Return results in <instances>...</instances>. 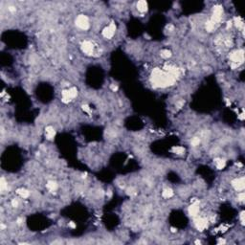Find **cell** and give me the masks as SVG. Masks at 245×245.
I'll return each mask as SVG.
<instances>
[{
  "instance_id": "d6986e66",
  "label": "cell",
  "mask_w": 245,
  "mask_h": 245,
  "mask_svg": "<svg viewBox=\"0 0 245 245\" xmlns=\"http://www.w3.org/2000/svg\"><path fill=\"white\" fill-rule=\"evenodd\" d=\"M235 25H236V27L239 28V27H241V26H243V22H242L239 18H236V19H235Z\"/></svg>"
},
{
  "instance_id": "ac0fdd59",
  "label": "cell",
  "mask_w": 245,
  "mask_h": 245,
  "mask_svg": "<svg viewBox=\"0 0 245 245\" xmlns=\"http://www.w3.org/2000/svg\"><path fill=\"white\" fill-rule=\"evenodd\" d=\"M6 187H7V183H6L5 179L2 177V178H1V190H2V191H4Z\"/></svg>"
},
{
  "instance_id": "8992f818",
  "label": "cell",
  "mask_w": 245,
  "mask_h": 245,
  "mask_svg": "<svg viewBox=\"0 0 245 245\" xmlns=\"http://www.w3.org/2000/svg\"><path fill=\"white\" fill-rule=\"evenodd\" d=\"M195 225H196L197 229H199L200 231H202L203 229H205L207 227V221L203 218H198L195 222Z\"/></svg>"
},
{
  "instance_id": "52a82bcc",
  "label": "cell",
  "mask_w": 245,
  "mask_h": 245,
  "mask_svg": "<svg viewBox=\"0 0 245 245\" xmlns=\"http://www.w3.org/2000/svg\"><path fill=\"white\" fill-rule=\"evenodd\" d=\"M137 9H138L140 12H142V13L147 12V10H148V3H147L146 1H144V0L139 1V2L137 3Z\"/></svg>"
},
{
  "instance_id": "8fae6325",
  "label": "cell",
  "mask_w": 245,
  "mask_h": 245,
  "mask_svg": "<svg viewBox=\"0 0 245 245\" xmlns=\"http://www.w3.org/2000/svg\"><path fill=\"white\" fill-rule=\"evenodd\" d=\"M162 195H163V197H165V198H169V197H171L173 195V192L170 190V189H167V190H165V191L163 192Z\"/></svg>"
},
{
  "instance_id": "5bb4252c",
  "label": "cell",
  "mask_w": 245,
  "mask_h": 245,
  "mask_svg": "<svg viewBox=\"0 0 245 245\" xmlns=\"http://www.w3.org/2000/svg\"><path fill=\"white\" fill-rule=\"evenodd\" d=\"M68 92H69V95H70V97L71 98H75V97L77 96V94H78V91H77V89L75 88V87H72V88H70L69 90H68Z\"/></svg>"
},
{
  "instance_id": "5b68a950",
  "label": "cell",
  "mask_w": 245,
  "mask_h": 245,
  "mask_svg": "<svg viewBox=\"0 0 245 245\" xmlns=\"http://www.w3.org/2000/svg\"><path fill=\"white\" fill-rule=\"evenodd\" d=\"M82 51L87 55H91L93 52V45L89 41H84L82 44Z\"/></svg>"
},
{
  "instance_id": "7a4b0ae2",
  "label": "cell",
  "mask_w": 245,
  "mask_h": 245,
  "mask_svg": "<svg viewBox=\"0 0 245 245\" xmlns=\"http://www.w3.org/2000/svg\"><path fill=\"white\" fill-rule=\"evenodd\" d=\"M230 58L232 60V62H234L235 64L238 65V63H241L244 60V55H243V51L239 50V51H236L232 53V55L230 56Z\"/></svg>"
},
{
  "instance_id": "ffe728a7",
  "label": "cell",
  "mask_w": 245,
  "mask_h": 245,
  "mask_svg": "<svg viewBox=\"0 0 245 245\" xmlns=\"http://www.w3.org/2000/svg\"><path fill=\"white\" fill-rule=\"evenodd\" d=\"M238 198H239L240 201H243V199H244V193H243V192L239 193V194H238Z\"/></svg>"
},
{
  "instance_id": "ba28073f",
  "label": "cell",
  "mask_w": 245,
  "mask_h": 245,
  "mask_svg": "<svg viewBox=\"0 0 245 245\" xmlns=\"http://www.w3.org/2000/svg\"><path fill=\"white\" fill-rule=\"evenodd\" d=\"M198 212H199V207L197 206V205H192V206L189 208V213L192 216H196L197 214H198Z\"/></svg>"
},
{
  "instance_id": "cb8c5ba5",
  "label": "cell",
  "mask_w": 245,
  "mask_h": 245,
  "mask_svg": "<svg viewBox=\"0 0 245 245\" xmlns=\"http://www.w3.org/2000/svg\"><path fill=\"white\" fill-rule=\"evenodd\" d=\"M70 226H71L72 228H75V224H74L73 222H71V223H70Z\"/></svg>"
},
{
  "instance_id": "7402d4cb",
  "label": "cell",
  "mask_w": 245,
  "mask_h": 245,
  "mask_svg": "<svg viewBox=\"0 0 245 245\" xmlns=\"http://www.w3.org/2000/svg\"><path fill=\"white\" fill-rule=\"evenodd\" d=\"M240 219H241L242 223H243V221H244V213H243V212L240 214Z\"/></svg>"
},
{
  "instance_id": "6da1fadb",
  "label": "cell",
  "mask_w": 245,
  "mask_h": 245,
  "mask_svg": "<svg viewBox=\"0 0 245 245\" xmlns=\"http://www.w3.org/2000/svg\"><path fill=\"white\" fill-rule=\"evenodd\" d=\"M76 25L82 30H87L89 27V21L85 15H79L76 19Z\"/></svg>"
},
{
  "instance_id": "9c48e42d",
  "label": "cell",
  "mask_w": 245,
  "mask_h": 245,
  "mask_svg": "<svg viewBox=\"0 0 245 245\" xmlns=\"http://www.w3.org/2000/svg\"><path fill=\"white\" fill-rule=\"evenodd\" d=\"M55 134H56V132H55V129L52 126H47L46 127V136H47L48 139H52L55 136Z\"/></svg>"
},
{
  "instance_id": "603a6c76",
  "label": "cell",
  "mask_w": 245,
  "mask_h": 245,
  "mask_svg": "<svg viewBox=\"0 0 245 245\" xmlns=\"http://www.w3.org/2000/svg\"><path fill=\"white\" fill-rule=\"evenodd\" d=\"M82 108H83V110L89 111V107H88L87 106H82Z\"/></svg>"
},
{
  "instance_id": "4fadbf2b",
  "label": "cell",
  "mask_w": 245,
  "mask_h": 245,
  "mask_svg": "<svg viewBox=\"0 0 245 245\" xmlns=\"http://www.w3.org/2000/svg\"><path fill=\"white\" fill-rule=\"evenodd\" d=\"M47 188H48L51 192H53V191H56V190H57L58 185H57V183H56V182H52V181H50V182L47 184Z\"/></svg>"
},
{
  "instance_id": "2e32d148",
  "label": "cell",
  "mask_w": 245,
  "mask_h": 245,
  "mask_svg": "<svg viewBox=\"0 0 245 245\" xmlns=\"http://www.w3.org/2000/svg\"><path fill=\"white\" fill-rule=\"evenodd\" d=\"M173 150H174V151H175L177 154H182V153H184V151H185V149H183V148H181V147L174 148V149H173Z\"/></svg>"
},
{
  "instance_id": "44dd1931",
  "label": "cell",
  "mask_w": 245,
  "mask_h": 245,
  "mask_svg": "<svg viewBox=\"0 0 245 245\" xmlns=\"http://www.w3.org/2000/svg\"><path fill=\"white\" fill-rule=\"evenodd\" d=\"M12 205H13V207H17L18 206V201L17 200H13V202H12Z\"/></svg>"
},
{
  "instance_id": "e0dca14e",
  "label": "cell",
  "mask_w": 245,
  "mask_h": 245,
  "mask_svg": "<svg viewBox=\"0 0 245 245\" xmlns=\"http://www.w3.org/2000/svg\"><path fill=\"white\" fill-rule=\"evenodd\" d=\"M199 143H200V139L197 138V137H195V138H193V139L192 140V146H197V145H199Z\"/></svg>"
},
{
  "instance_id": "9a60e30c",
  "label": "cell",
  "mask_w": 245,
  "mask_h": 245,
  "mask_svg": "<svg viewBox=\"0 0 245 245\" xmlns=\"http://www.w3.org/2000/svg\"><path fill=\"white\" fill-rule=\"evenodd\" d=\"M161 57L164 58H168V57H170V52L168 50H163L161 52Z\"/></svg>"
},
{
  "instance_id": "30bf717a",
  "label": "cell",
  "mask_w": 245,
  "mask_h": 245,
  "mask_svg": "<svg viewBox=\"0 0 245 245\" xmlns=\"http://www.w3.org/2000/svg\"><path fill=\"white\" fill-rule=\"evenodd\" d=\"M216 166L218 169H221L225 167V161L223 159H216Z\"/></svg>"
},
{
  "instance_id": "3957f363",
  "label": "cell",
  "mask_w": 245,
  "mask_h": 245,
  "mask_svg": "<svg viewBox=\"0 0 245 245\" xmlns=\"http://www.w3.org/2000/svg\"><path fill=\"white\" fill-rule=\"evenodd\" d=\"M115 25L113 24V23H111L108 27H106V28H104V30L102 31V34H103V37L104 38H106V39H110V38H112L113 37V34H115Z\"/></svg>"
},
{
  "instance_id": "7c38bea8",
  "label": "cell",
  "mask_w": 245,
  "mask_h": 245,
  "mask_svg": "<svg viewBox=\"0 0 245 245\" xmlns=\"http://www.w3.org/2000/svg\"><path fill=\"white\" fill-rule=\"evenodd\" d=\"M17 193H18L21 197H23V198H26V197L29 196V192L26 191V190H23V189L17 190Z\"/></svg>"
},
{
  "instance_id": "277c9868",
  "label": "cell",
  "mask_w": 245,
  "mask_h": 245,
  "mask_svg": "<svg viewBox=\"0 0 245 245\" xmlns=\"http://www.w3.org/2000/svg\"><path fill=\"white\" fill-rule=\"evenodd\" d=\"M232 184L236 191H242L244 189V178H237V179L234 180Z\"/></svg>"
}]
</instances>
